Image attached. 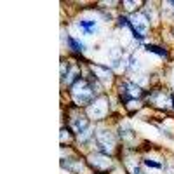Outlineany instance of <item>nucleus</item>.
<instances>
[{
    "mask_svg": "<svg viewBox=\"0 0 174 174\" xmlns=\"http://www.w3.org/2000/svg\"><path fill=\"white\" fill-rule=\"evenodd\" d=\"M146 49L152 51V52H155V54H158V56H162V58H167V51L162 49V47H157V45H146Z\"/></svg>",
    "mask_w": 174,
    "mask_h": 174,
    "instance_id": "1",
    "label": "nucleus"
},
{
    "mask_svg": "<svg viewBox=\"0 0 174 174\" xmlns=\"http://www.w3.org/2000/svg\"><path fill=\"white\" fill-rule=\"evenodd\" d=\"M68 44H70V47L75 51V52H82V49H84V45L82 44H78L75 39H72V37H68Z\"/></svg>",
    "mask_w": 174,
    "mask_h": 174,
    "instance_id": "2",
    "label": "nucleus"
},
{
    "mask_svg": "<svg viewBox=\"0 0 174 174\" xmlns=\"http://www.w3.org/2000/svg\"><path fill=\"white\" fill-rule=\"evenodd\" d=\"M78 24H80V26H82V28H85V30H87V32H91V28H92V26H94V21H80V23H78Z\"/></svg>",
    "mask_w": 174,
    "mask_h": 174,
    "instance_id": "3",
    "label": "nucleus"
},
{
    "mask_svg": "<svg viewBox=\"0 0 174 174\" xmlns=\"http://www.w3.org/2000/svg\"><path fill=\"white\" fill-rule=\"evenodd\" d=\"M145 164H146V165H150V167H162L160 164H157V162H152V160H145Z\"/></svg>",
    "mask_w": 174,
    "mask_h": 174,
    "instance_id": "4",
    "label": "nucleus"
}]
</instances>
